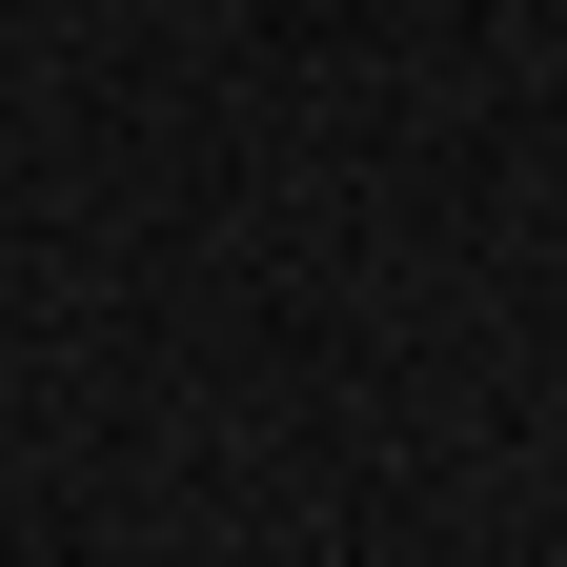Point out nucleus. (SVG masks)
Wrapping results in <instances>:
<instances>
[]
</instances>
